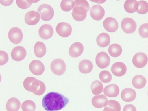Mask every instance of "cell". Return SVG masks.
Wrapping results in <instances>:
<instances>
[{"mask_svg":"<svg viewBox=\"0 0 148 111\" xmlns=\"http://www.w3.org/2000/svg\"><path fill=\"white\" fill-rule=\"evenodd\" d=\"M69 102V99L62 94L51 92L43 97L42 106L47 111H57L64 108Z\"/></svg>","mask_w":148,"mask_h":111,"instance_id":"cell-1","label":"cell"},{"mask_svg":"<svg viewBox=\"0 0 148 111\" xmlns=\"http://www.w3.org/2000/svg\"><path fill=\"white\" fill-rule=\"evenodd\" d=\"M24 88L37 95H41L45 92L46 87L44 83L40 80L31 77H27L23 82Z\"/></svg>","mask_w":148,"mask_h":111,"instance_id":"cell-2","label":"cell"},{"mask_svg":"<svg viewBox=\"0 0 148 111\" xmlns=\"http://www.w3.org/2000/svg\"><path fill=\"white\" fill-rule=\"evenodd\" d=\"M74 2L75 6L72 12V17L76 21H83L86 17L87 12L90 9L89 4L85 0H75Z\"/></svg>","mask_w":148,"mask_h":111,"instance_id":"cell-3","label":"cell"},{"mask_svg":"<svg viewBox=\"0 0 148 111\" xmlns=\"http://www.w3.org/2000/svg\"><path fill=\"white\" fill-rule=\"evenodd\" d=\"M37 11L40 14L41 19L45 21L51 20L54 16V11L53 8L47 4H44L40 5Z\"/></svg>","mask_w":148,"mask_h":111,"instance_id":"cell-4","label":"cell"},{"mask_svg":"<svg viewBox=\"0 0 148 111\" xmlns=\"http://www.w3.org/2000/svg\"><path fill=\"white\" fill-rule=\"evenodd\" d=\"M66 65L64 61L61 59H56L51 62L50 68L52 72L58 75L63 74L66 69Z\"/></svg>","mask_w":148,"mask_h":111,"instance_id":"cell-5","label":"cell"},{"mask_svg":"<svg viewBox=\"0 0 148 111\" xmlns=\"http://www.w3.org/2000/svg\"><path fill=\"white\" fill-rule=\"evenodd\" d=\"M8 36L10 40L14 44H18L22 40L23 34L21 29L18 27L11 28L9 31Z\"/></svg>","mask_w":148,"mask_h":111,"instance_id":"cell-6","label":"cell"},{"mask_svg":"<svg viewBox=\"0 0 148 111\" xmlns=\"http://www.w3.org/2000/svg\"><path fill=\"white\" fill-rule=\"evenodd\" d=\"M136 27V22L131 18H125L121 22L122 29L126 33L131 34L133 33L135 31Z\"/></svg>","mask_w":148,"mask_h":111,"instance_id":"cell-7","label":"cell"},{"mask_svg":"<svg viewBox=\"0 0 148 111\" xmlns=\"http://www.w3.org/2000/svg\"><path fill=\"white\" fill-rule=\"evenodd\" d=\"M72 28L69 24L65 22L58 23L56 27V31L59 35L63 37L69 36L72 32Z\"/></svg>","mask_w":148,"mask_h":111,"instance_id":"cell-8","label":"cell"},{"mask_svg":"<svg viewBox=\"0 0 148 111\" xmlns=\"http://www.w3.org/2000/svg\"><path fill=\"white\" fill-rule=\"evenodd\" d=\"M95 62L97 66L99 68H105L109 66L110 63V58L106 53L101 51L97 55Z\"/></svg>","mask_w":148,"mask_h":111,"instance_id":"cell-9","label":"cell"},{"mask_svg":"<svg viewBox=\"0 0 148 111\" xmlns=\"http://www.w3.org/2000/svg\"><path fill=\"white\" fill-rule=\"evenodd\" d=\"M148 60L147 55L143 53L140 52L136 53L133 56L132 62L137 68H142L145 66Z\"/></svg>","mask_w":148,"mask_h":111,"instance_id":"cell-10","label":"cell"},{"mask_svg":"<svg viewBox=\"0 0 148 111\" xmlns=\"http://www.w3.org/2000/svg\"><path fill=\"white\" fill-rule=\"evenodd\" d=\"M29 68L31 73L36 75H42L45 70V67L43 63L37 60L32 61L29 64Z\"/></svg>","mask_w":148,"mask_h":111,"instance_id":"cell-11","label":"cell"},{"mask_svg":"<svg viewBox=\"0 0 148 111\" xmlns=\"http://www.w3.org/2000/svg\"><path fill=\"white\" fill-rule=\"evenodd\" d=\"M26 55L25 49L20 46H16L12 50L11 55L12 58L16 61H20L23 60Z\"/></svg>","mask_w":148,"mask_h":111,"instance_id":"cell-12","label":"cell"},{"mask_svg":"<svg viewBox=\"0 0 148 111\" xmlns=\"http://www.w3.org/2000/svg\"><path fill=\"white\" fill-rule=\"evenodd\" d=\"M40 19V15L39 14L35 11H28L25 15V22L29 25H36L39 21Z\"/></svg>","mask_w":148,"mask_h":111,"instance_id":"cell-13","label":"cell"},{"mask_svg":"<svg viewBox=\"0 0 148 111\" xmlns=\"http://www.w3.org/2000/svg\"><path fill=\"white\" fill-rule=\"evenodd\" d=\"M104 29L110 32H116L118 28V22L114 18L112 17L106 18L103 22Z\"/></svg>","mask_w":148,"mask_h":111,"instance_id":"cell-14","label":"cell"},{"mask_svg":"<svg viewBox=\"0 0 148 111\" xmlns=\"http://www.w3.org/2000/svg\"><path fill=\"white\" fill-rule=\"evenodd\" d=\"M90 12L92 18L97 21L101 20L105 15L104 9L99 5L93 6L90 10Z\"/></svg>","mask_w":148,"mask_h":111,"instance_id":"cell-15","label":"cell"},{"mask_svg":"<svg viewBox=\"0 0 148 111\" xmlns=\"http://www.w3.org/2000/svg\"><path fill=\"white\" fill-rule=\"evenodd\" d=\"M53 33V29L51 25L45 24L41 26L38 30V34L41 38L45 40L50 38Z\"/></svg>","mask_w":148,"mask_h":111,"instance_id":"cell-16","label":"cell"},{"mask_svg":"<svg viewBox=\"0 0 148 111\" xmlns=\"http://www.w3.org/2000/svg\"><path fill=\"white\" fill-rule=\"evenodd\" d=\"M111 69L112 73L114 75L121 77L125 74L127 68L124 63L121 62H117L112 65Z\"/></svg>","mask_w":148,"mask_h":111,"instance_id":"cell-17","label":"cell"},{"mask_svg":"<svg viewBox=\"0 0 148 111\" xmlns=\"http://www.w3.org/2000/svg\"><path fill=\"white\" fill-rule=\"evenodd\" d=\"M84 46L81 43L77 42L73 43L69 49V54L72 57L76 58L79 56L83 51Z\"/></svg>","mask_w":148,"mask_h":111,"instance_id":"cell-18","label":"cell"},{"mask_svg":"<svg viewBox=\"0 0 148 111\" xmlns=\"http://www.w3.org/2000/svg\"><path fill=\"white\" fill-rule=\"evenodd\" d=\"M91 102L93 106L95 107L100 108L107 105L108 99L105 95L101 94L94 96Z\"/></svg>","mask_w":148,"mask_h":111,"instance_id":"cell-19","label":"cell"},{"mask_svg":"<svg viewBox=\"0 0 148 111\" xmlns=\"http://www.w3.org/2000/svg\"><path fill=\"white\" fill-rule=\"evenodd\" d=\"M136 97V93L135 91L131 88L124 89L121 94L122 99L126 102H130L134 101Z\"/></svg>","mask_w":148,"mask_h":111,"instance_id":"cell-20","label":"cell"},{"mask_svg":"<svg viewBox=\"0 0 148 111\" xmlns=\"http://www.w3.org/2000/svg\"><path fill=\"white\" fill-rule=\"evenodd\" d=\"M119 92V87L116 84H114L107 86L104 88L103 90L104 94L109 97H117Z\"/></svg>","mask_w":148,"mask_h":111,"instance_id":"cell-21","label":"cell"},{"mask_svg":"<svg viewBox=\"0 0 148 111\" xmlns=\"http://www.w3.org/2000/svg\"><path fill=\"white\" fill-rule=\"evenodd\" d=\"M93 68V65L91 62L87 59L82 60L79 63L78 68L80 71L83 73L86 74L90 73Z\"/></svg>","mask_w":148,"mask_h":111,"instance_id":"cell-22","label":"cell"},{"mask_svg":"<svg viewBox=\"0 0 148 111\" xmlns=\"http://www.w3.org/2000/svg\"><path fill=\"white\" fill-rule=\"evenodd\" d=\"M96 42L99 46L102 47H106L110 44V36L106 33H102L99 34L97 37Z\"/></svg>","mask_w":148,"mask_h":111,"instance_id":"cell-23","label":"cell"},{"mask_svg":"<svg viewBox=\"0 0 148 111\" xmlns=\"http://www.w3.org/2000/svg\"><path fill=\"white\" fill-rule=\"evenodd\" d=\"M20 106L19 101L15 97H12L8 99L6 105L7 111H18Z\"/></svg>","mask_w":148,"mask_h":111,"instance_id":"cell-24","label":"cell"},{"mask_svg":"<svg viewBox=\"0 0 148 111\" xmlns=\"http://www.w3.org/2000/svg\"><path fill=\"white\" fill-rule=\"evenodd\" d=\"M139 3L135 0H127L124 5V8L129 13H133L137 11Z\"/></svg>","mask_w":148,"mask_h":111,"instance_id":"cell-25","label":"cell"},{"mask_svg":"<svg viewBox=\"0 0 148 111\" xmlns=\"http://www.w3.org/2000/svg\"><path fill=\"white\" fill-rule=\"evenodd\" d=\"M34 52L36 56L43 57L46 54V48L45 44L42 42L38 41L34 45Z\"/></svg>","mask_w":148,"mask_h":111,"instance_id":"cell-26","label":"cell"},{"mask_svg":"<svg viewBox=\"0 0 148 111\" xmlns=\"http://www.w3.org/2000/svg\"><path fill=\"white\" fill-rule=\"evenodd\" d=\"M146 82V79L144 76L140 75H137L133 78L132 83L135 88L140 89L145 86Z\"/></svg>","mask_w":148,"mask_h":111,"instance_id":"cell-27","label":"cell"},{"mask_svg":"<svg viewBox=\"0 0 148 111\" xmlns=\"http://www.w3.org/2000/svg\"><path fill=\"white\" fill-rule=\"evenodd\" d=\"M122 49L120 45L117 44H113L110 45L108 49L110 55L114 57H118L122 52Z\"/></svg>","mask_w":148,"mask_h":111,"instance_id":"cell-28","label":"cell"},{"mask_svg":"<svg viewBox=\"0 0 148 111\" xmlns=\"http://www.w3.org/2000/svg\"><path fill=\"white\" fill-rule=\"evenodd\" d=\"M103 88L102 84L98 80L93 81L91 85V91L92 93L95 95H99L102 93Z\"/></svg>","mask_w":148,"mask_h":111,"instance_id":"cell-29","label":"cell"},{"mask_svg":"<svg viewBox=\"0 0 148 111\" xmlns=\"http://www.w3.org/2000/svg\"><path fill=\"white\" fill-rule=\"evenodd\" d=\"M60 6L62 10L68 12L74 8L75 3L74 1L71 0H62L60 3Z\"/></svg>","mask_w":148,"mask_h":111,"instance_id":"cell-30","label":"cell"},{"mask_svg":"<svg viewBox=\"0 0 148 111\" xmlns=\"http://www.w3.org/2000/svg\"><path fill=\"white\" fill-rule=\"evenodd\" d=\"M36 108L35 103L31 100H26L21 105V108L23 111H34Z\"/></svg>","mask_w":148,"mask_h":111,"instance_id":"cell-31","label":"cell"},{"mask_svg":"<svg viewBox=\"0 0 148 111\" xmlns=\"http://www.w3.org/2000/svg\"><path fill=\"white\" fill-rule=\"evenodd\" d=\"M99 77L102 82L106 83L110 82L112 79L111 74L109 71L106 70L102 71L100 72Z\"/></svg>","mask_w":148,"mask_h":111,"instance_id":"cell-32","label":"cell"},{"mask_svg":"<svg viewBox=\"0 0 148 111\" xmlns=\"http://www.w3.org/2000/svg\"><path fill=\"white\" fill-rule=\"evenodd\" d=\"M36 0H16L17 6L22 9H26L29 8L32 3L38 2Z\"/></svg>","mask_w":148,"mask_h":111,"instance_id":"cell-33","label":"cell"},{"mask_svg":"<svg viewBox=\"0 0 148 111\" xmlns=\"http://www.w3.org/2000/svg\"><path fill=\"white\" fill-rule=\"evenodd\" d=\"M139 5L137 12L140 14H145L148 12V3L144 0L138 1Z\"/></svg>","mask_w":148,"mask_h":111,"instance_id":"cell-34","label":"cell"},{"mask_svg":"<svg viewBox=\"0 0 148 111\" xmlns=\"http://www.w3.org/2000/svg\"><path fill=\"white\" fill-rule=\"evenodd\" d=\"M139 33L143 38L148 37V23L143 24L140 26L139 29Z\"/></svg>","mask_w":148,"mask_h":111,"instance_id":"cell-35","label":"cell"},{"mask_svg":"<svg viewBox=\"0 0 148 111\" xmlns=\"http://www.w3.org/2000/svg\"><path fill=\"white\" fill-rule=\"evenodd\" d=\"M106 106L112 108L114 111H120L121 106L119 103L115 100H109Z\"/></svg>","mask_w":148,"mask_h":111,"instance_id":"cell-36","label":"cell"},{"mask_svg":"<svg viewBox=\"0 0 148 111\" xmlns=\"http://www.w3.org/2000/svg\"><path fill=\"white\" fill-rule=\"evenodd\" d=\"M8 60V56L7 53L3 51H0V65H3L5 64Z\"/></svg>","mask_w":148,"mask_h":111,"instance_id":"cell-37","label":"cell"},{"mask_svg":"<svg viewBox=\"0 0 148 111\" xmlns=\"http://www.w3.org/2000/svg\"><path fill=\"white\" fill-rule=\"evenodd\" d=\"M123 111H136V109L133 105L127 104L124 106Z\"/></svg>","mask_w":148,"mask_h":111,"instance_id":"cell-38","label":"cell"},{"mask_svg":"<svg viewBox=\"0 0 148 111\" xmlns=\"http://www.w3.org/2000/svg\"><path fill=\"white\" fill-rule=\"evenodd\" d=\"M13 1V0H0L1 3L5 6L10 5L12 3Z\"/></svg>","mask_w":148,"mask_h":111,"instance_id":"cell-39","label":"cell"},{"mask_svg":"<svg viewBox=\"0 0 148 111\" xmlns=\"http://www.w3.org/2000/svg\"><path fill=\"white\" fill-rule=\"evenodd\" d=\"M103 111H114V110L111 108L106 106L104 107Z\"/></svg>","mask_w":148,"mask_h":111,"instance_id":"cell-40","label":"cell"},{"mask_svg":"<svg viewBox=\"0 0 148 111\" xmlns=\"http://www.w3.org/2000/svg\"></svg>","mask_w":148,"mask_h":111,"instance_id":"cell-41","label":"cell"}]
</instances>
